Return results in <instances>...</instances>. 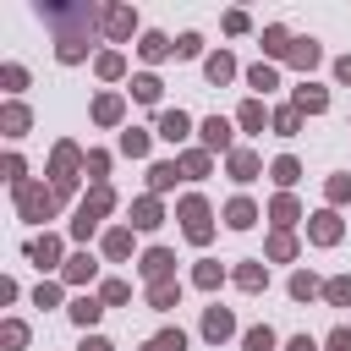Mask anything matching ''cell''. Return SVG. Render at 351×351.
<instances>
[{
    "label": "cell",
    "instance_id": "6da1fadb",
    "mask_svg": "<svg viewBox=\"0 0 351 351\" xmlns=\"http://www.w3.org/2000/svg\"><path fill=\"white\" fill-rule=\"evenodd\" d=\"M181 219H186V236L192 241H208V203L203 197H186L181 203Z\"/></svg>",
    "mask_w": 351,
    "mask_h": 351
},
{
    "label": "cell",
    "instance_id": "7a4b0ae2",
    "mask_svg": "<svg viewBox=\"0 0 351 351\" xmlns=\"http://www.w3.org/2000/svg\"><path fill=\"white\" fill-rule=\"evenodd\" d=\"M16 197H22V214H33V219H38V214L49 219V208H55V197H49V192H38V186H22Z\"/></svg>",
    "mask_w": 351,
    "mask_h": 351
},
{
    "label": "cell",
    "instance_id": "3957f363",
    "mask_svg": "<svg viewBox=\"0 0 351 351\" xmlns=\"http://www.w3.org/2000/svg\"><path fill=\"white\" fill-rule=\"evenodd\" d=\"M170 263H176V258H170V252H165V247H154V252H148V258H143V274H148V280H154V285H165V274H170Z\"/></svg>",
    "mask_w": 351,
    "mask_h": 351
},
{
    "label": "cell",
    "instance_id": "277c9868",
    "mask_svg": "<svg viewBox=\"0 0 351 351\" xmlns=\"http://www.w3.org/2000/svg\"><path fill=\"white\" fill-rule=\"evenodd\" d=\"M230 329H236V318H230L225 307H208V318H203V335H208V340H225Z\"/></svg>",
    "mask_w": 351,
    "mask_h": 351
},
{
    "label": "cell",
    "instance_id": "5b68a950",
    "mask_svg": "<svg viewBox=\"0 0 351 351\" xmlns=\"http://www.w3.org/2000/svg\"><path fill=\"white\" fill-rule=\"evenodd\" d=\"M159 137L181 143V137H186V115H181V110H165V115H159Z\"/></svg>",
    "mask_w": 351,
    "mask_h": 351
},
{
    "label": "cell",
    "instance_id": "8992f818",
    "mask_svg": "<svg viewBox=\"0 0 351 351\" xmlns=\"http://www.w3.org/2000/svg\"><path fill=\"white\" fill-rule=\"evenodd\" d=\"M203 143H208V148H230V121H219V115L203 121Z\"/></svg>",
    "mask_w": 351,
    "mask_h": 351
},
{
    "label": "cell",
    "instance_id": "52a82bcc",
    "mask_svg": "<svg viewBox=\"0 0 351 351\" xmlns=\"http://www.w3.org/2000/svg\"><path fill=\"white\" fill-rule=\"evenodd\" d=\"M104 27H110L115 38H126V33H132V11H126V5H110V11H104Z\"/></svg>",
    "mask_w": 351,
    "mask_h": 351
},
{
    "label": "cell",
    "instance_id": "ba28073f",
    "mask_svg": "<svg viewBox=\"0 0 351 351\" xmlns=\"http://www.w3.org/2000/svg\"><path fill=\"white\" fill-rule=\"evenodd\" d=\"M230 176H236V181H252V176H258V159H252L247 148H236V154H230Z\"/></svg>",
    "mask_w": 351,
    "mask_h": 351
},
{
    "label": "cell",
    "instance_id": "9c48e42d",
    "mask_svg": "<svg viewBox=\"0 0 351 351\" xmlns=\"http://www.w3.org/2000/svg\"><path fill=\"white\" fill-rule=\"evenodd\" d=\"M132 225H137V230H154V225H159V203H154V197H143V203L132 208Z\"/></svg>",
    "mask_w": 351,
    "mask_h": 351
},
{
    "label": "cell",
    "instance_id": "30bf717a",
    "mask_svg": "<svg viewBox=\"0 0 351 351\" xmlns=\"http://www.w3.org/2000/svg\"><path fill=\"white\" fill-rule=\"evenodd\" d=\"M225 219H230V225H236V230H247V225H252V219H258V214H252V203H247V197H236V203H230V208H225Z\"/></svg>",
    "mask_w": 351,
    "mask_h": 351
},
{
    "label": "cell",
    "instance_id": "8fae6325",
    "mask_svg": "<svg viewBox=\"0 0 351 351\" xmlns=\"http://www.w3.org/2000/svg\"><path fill=\"white\" fill-rule=\"evenodd\" d=\"M335 236H340V219L335 214H318L313 219V241H335Z\"/></svg>",
    "mask_w": 351,
    "mask_h": 351
},
{
    "label": "cell",
    "instance_id": "7c38bea8",
    "mask_svg": "<svg viewBox=\"0 0 351 351\" xmlns=\"http://www.w3.org/2000/svg\"><path fill=\"white\" fill-rule=\"evenodd\" d=\"M148 351H186V335H181V329H170V335H154V340H148Z\"/></svg>",
    "mask_w": 351,
    "mask_h": 351
},
{
    "label": "cell",
    "instance_id": "4fadbf2b",
    "mask_svg": "<svg viewBox=\"0 0 351 351\" xmlns=\"http://www.w3.org/2000/svg\"><path fill=\"white\" fill-rule=\"evenodd\" d=\"M324 88H296V110H324Z\"/></svg>",
    "mask_w": 351,
    "mask_h": 351
},
{
    "label": "cell",
    "instance_id": "5bb4252c",
    "mask_svg": "<svg viewBox=\"0 0 351 351\" xmlns=\"http://www.w3.org/2000/svg\"><path fill=\"white\" fill-rule=\"evenodd\" d=\"M263 44H269V55H291V38H285V27H269V33H263Z\"/></svg>",
    "mask_w": 351,
    "mask_h": 351
},
{
    "label": "cell",
    "instance_id": "9a60e30c",
    "mask_svg": "<svg viewBox=\"0 0 351 351\" xmlns=\"http://www.w3.org/2000/svg\"><path fill=\"white\" fill-rule=\"evenodd\" d=\"M291 60H296V66H313V60H318V44H313V38L291 44Z\"/></svg>",
    "mask_w": 351,
    "mask_h": 351
},
{
    "label": "cell",
    "instance_id": "2e32d148",
    "mask_svg": "<svg viewBox=\"0 0 351 351\" xmlns=\"http://www.w3.org/2000/svg\"><path fill=\"white\" fill-rule=\"evenodd\" d=\"M88 274H93V258H88V252H77V258L66 263V280H88Z\"/></svg>",
    "mask_w": 351,
    "mask_h": 351
},
{
    "label": "cell",
    "instance_id": "e0dca14e",
    "mask_svg": "<svg viewBox=\"0 0 351 351\" xmlns=\"http://www.w3.org/2000/svg\"><path fill=\"white\" fill-rule=\"evenodd\" d=\"M71 318H77V324H93V318H99V302H93V296L71 302Z\"/></svg>",
    "mask_w": 351,
    "mask_h": 351
},
{
    "label": "cell",
    "instance_id": "ac0fdd59",
    "mask_svg": "<svg viewBox=\"0 0 351 351\" xmlns=\"http://www.w3.org/2000/svg\"><path fill=\"white\" fill-rule=\"evenodd\" d=\"M132 93H137L143 104H154V99H159V82H154V77H137V82H132Z\"/></svg>",
    "mask_w": 351,
    "mask_h": 351
},
{
    "label": "cell",
    "instance_id": "d6986e66",
    "mask_svg": "<svg viewBox=\"0 0 351 351\" xmlns=\"http://www.w3.org/2000/svg\"><path fill=\"white\" fill-rule=\"evenodd\" d=\"M93 115H99V121H115V115H121V99H115V93H104V99L93 104Z\"/></svg>",
    "mask_w": 351,
    "mask_h": 351
},
{
    "label": "cell",
    "instance_id": "ffe728a7",
    "mask_svg": "<svg viewBox=\"0 0 351 351\" xmlns=\"http://www.w3.org/2000/svg\"><path fill=\"white\" fill-rule=\"evenodd\" d=\"M55 252H60L55 236H38V241H33V258H38V263H55Z\"/></svg>",
    "mask_w": 351,
    "mask_h": 351
},
{
    "label": "cell",
    "instance_id": "44dd1931",
    "mask_svg": "<svg viewBox=\"0 0 351 351\" xmlns=\"http://www.w3.org/2000/svg\"><path fill=\"white\" fill-rule=\"evenodd\" d=\"M313 291H318V280H313V274H296V280H291V296H296V302H307Z\"/></svg>",
    "mask_w": 351,
    "mask_h": 351
},
{
    "label": "cell",
    "instance_id": "7402d4cb",
    "mask_svg": "<svg viewBox=\"0 0 351 351\" xmlns=\"http://www.w3.org/2000/svg\"><path fill=\"white\" fill-rule=\"evenodd\" d=\"M247 351H274V335L269 329H247Z\"/></svg>",
    "mask_w": 351,
    "mask_h": 351
},
{
    "label": "cell",
    "instance_id": "603a6c76",
    "mask_svg": "<svg viewBox=\"0 0 351 351\" xmlns=\"http://www.w3.org/2000/svg\"><path fill=\"white\" fill-rule=\"evenodd\" d=\"M230 71H236V66H230V55H214V60H208V77H214V82H225Z\"/></svg>",
    "mask_w": 351,
    "mask_h": 351
},
{
    "label": "cell",
    "instance_id": "cb8c5ba5",
    "mask_svg": "<svg viewBox=\"0 0 351 351\" xmlns=\"http://www.w3.org/2000/svg\"><path fill=\"white\" fill-rule=\"evenodd\" d=\"M241 126H252V132L263 126V104H258V99H252V104H241Z\"/></svg>",
    "mask_w": 351,
    "mask_h": 351
},
{
    "label": "cell",
    "instance_id": "d4e9b609",
    "mask_svg": "<svg viewBox=\"0 0 351 351\" xmlns=\"http://www.w3.org/2000/svg\"><path fill=\"white\" fill-rule=\"evenodd\" d=\"M274 181L291 186V181H296V159H274Z\"/></svg>",
    "mask_w": 351,
    "mask_h": 351
},
{
    "label": "cell",
    "instance_id": "484cf974",
    "mask_svg": "<svg viewBox=\"0 0 351 351\" xmlns=\"http://www.w3.org/2000/svg\"><path fill=\"white\" fill-rule=\"evenodd\" d=\"M148 176H154V192H165V186H170V181H176V165H154V170H148Z\"/></svg>",
    "mask_w": 351,
    "mask_h": 351
},
{
    "label": "cell",
    "instance_id": "4316f807",
    "mask_svg": "<svg viewBox=\"0 0 351 351\" xmlns=\"http://www.w3.org/2000/svg\"><path fill=\"white\" fill-rule=\"evenodd\" d=\"M236 280H241L247 291H258V285H263V269H258V263H247V269H236Z\"/></svg>",
    "mask_w": 351,
    "mask_h": 351
},
{
    "label": "cell",
    "instance_id": "83f0119b",
    "mask_svg": "<svg viewBox=\"0 0 351 351\" xmlns=\"http://www.w3.org/2000/svg\"><path fill=\"white\" fill-rule=\"evenodd\" d=\"M165 49H170V44H165V38H159V33H148V38H143V55H148V60H159V55H165Z\"/></svg>",
    "mask_w": 351,
    "mask_h": 351
},
{
    "label": "cell",
    "instance_id": "f1b7e54d",
    "mask_svg": "<svg viewBox=\"0 0 351 351\" xmlns=\"http://www.w3.org/2000/svg\"><path fill=\"white\" fill-rule=\"evenodd\" d=\"M247 82H252V88H274V71H269V66H252Z\"/></svg>",
    "mask_w": 351,
    "mask_h": 351
},
{
    "label": "cell",
    "instance_id": "f546056e",
    "mask_svg": "<svg viewBox=\"0 0 351 351\" xmlns=\"http://www.w3.org/2000/svg\"><path fill=\"white\" fill-rule=\"evenodd\" d=\"M274 219L291 225V219H296V203H291V197H274Z\"/></svg>",
    "mask_w": 351,
    "mask_h": 351
},
{
    "label": "cell",
    "instance_id": "4dcf8cb0",
    "mask_svg": "<svg viewBox=\"0 0 351 351\" xmlns=\"http://www.w3.org/2000/svg\"><path fill=\"white\" fill-rule=\"evenodd\" d=\"M148 302H154V307H170V302H176V285H154Z\"/></svg>",
    "mask_w": 351,
    "mask_h": 351
},
{
    "label": "cell",
    "instance_id": "1f68e13d",
    "mask_svg": "<svg viewBox=\"0 0 351 351\" xmlns=\"http://www.w3.org/2000/svg\"><path fill=\"white\" fill-rule=\"evenodd\" d=\"M296 121H302V110H280V115H274V126H280V132H296Z\"/></svg>",
    "mask_w": 351,
    "mask_h": 351
},
{
    "label": "cell",
    "instance_id": "d6a6232c",
    "mask_svg": "<svg viewBox=\"0 0 351 351\" xmlns=\"http://www.w3.org/2000/svg\"><path fill=\"white\" fill-rule=\"evenodd\" d=\"M121 148H126V154H143V148H148V137H143V132H126V137H121Z\"/></svg>",
    "mask_w": 351,
    "mask_h": 351
},
{
    "label": "cell",
    "instance_id": "836d02e7",
    "mask_svg": "<svg viewBox=\"0 0 351 351\" xmlns=\"http://www.w3.org/2000/svg\"><path fill=\"white\" fill-rule=\"evenodd\" d=\"M104 247H110V252H115V258H121V252H126V247H132V236H126V230H110V241H104Z\"/></svg>",
    "mask_w": 351,
    "mask_h": 351
},
{
    "label": "cell",
    "instance_id": "e575fe53",
    "mask_svg": "<svg viewBox=\"0 0 351 351\" xmlns=\"http://www.w3.org/2000/svg\"><path fill=\"white\" fill-rule=\"evenodd\" d=\"M269 252H274V258H291V252H296V241H291V236H274V241H269Z\"/></svg>",
    "mask_w": 351,
    "mask_h": 351
},
{
    "label": "cell",
    "instance_id": "d590c367",
    "mask_svg": "<svg viewBox=\"0 0 351 351\" xmlns=\"http://www.w3.org/2000/svg\"><path fill=\"white\" fill-rule=\"evenodd\" d=\"M197 285H203V291L219 285V263H203V269H197Z\"/></svg>",
    "mask_w": 351,
    "mask_h": 351
},
{
    "label": "cell",
    "instance_id": "8d00e7d4",
    "mask_svg": "<svg viewBox=\"0 0 351 351\" xmlns=\"http://www.w3.org/2000/svg\"><path fill=\"white\" fill-rule=\"evenodd\" d=\"M329 302H351V280H329Z\"/></svg>",
    "mask_w": 351,
    "mask_h": 351
},
{
    "label": "cell",
    "instance_id": "74e56055",
    "mask_svg": "<svg viewBox=\"0 0 351 351\" xmlns=\"http://www.w3.org/2000/svg\"><path fill=\"white\" fill-rule=\"evenodd\" d=\"M99 71L104 77H121V55H99Z\"/></svg>",
    "mask_w": 351,
    "mask_h": 351
},
{
    "label": "cell",
    "instance_id": "f35d334b",
    "mask_svg": "<svg viewBox=\"0 0 351 351\" xmlns=\"http://www.w3.org/2000/svg\"><path fill=\"white\" fill-rule=\"evenodd\" d=\"M5 126H11V132H22V126H27V110H16V104H11V110H5Z\"/></svg>",
    "mask_w": 351,
    "mask_h": 351
},
{
    "label": "cell",
    "instance_id": "ab89813d",
    "mask_svg": "<svg viewBox=\"0 0 351 351\" xmlns=\"http://www.w3.org/2000/svg\"><path fill=\"white\" fill-rule=\"evenodd\" d=\"M208 170V154H186V176H203Z\"/></svg>",
    "mask_w": 351,
    "mask_h": 351
},
{
    "label": "cell",
    "instance_id": "60d3db41",
    "mask_svg": "<svg viewBox=\"0 0 351 351\" xmlns=\"http://www.w3.org/2000/svg\"><path fill=\"white\" fill-rule=\"evenodd\" d=\"M329 197H335V203H340V197H351V181H346V176H335V181H329Z\"/></svg>",
    "mask_w": 351,
    "mask_h": 351
},
{
    "label": "cell",
    "instance_id": "b9f144b4",
    "mask_svg": "<svg viewBox=\"0 0 351 351\" xmlns=\"http://www.w3.org/2000/svg\"><path fill=\"white\" fill-rule=\"evenodd\" d=\"M329 351H351V329H335L329 335Z\"/></svg>",
    "mask_w": 351,
    "mask_h": 351
},
{
    "label": "cell",
    "instance_id": "7bdbcfd3",
    "mask_svg": "<svg viewBox=\"0 0 351 351\" xmlns=\"http://www.w3.org/2000/svg\"><path fill=\"white\" fill-rule=\"evenodd\" d=\"M335 77H340V82H351V55H346V60L335 66Z\"/></svg>",
    "mask_w": 351,
    "mask_h": 351
},
{
    "label": "cell",
    "instance_id": "ee69618b",
    "mask_svg": "<svg viewBox=\"0 0 351 351\" xmlns=\"http://www.w3.org/2000/svg\"><path fill=\"white\" fill-rule=\"evenodd\" d=\"M291 351H318V346H313L307 335H296V340H291Z\"/></svg>",
    "mask_w": 351,
    "mask_h": 351
},
{
    "label": "cell",
    "instance_id": "f6af8a7d",
    "mask_svg": "<svg viewBox=\"0 0 351 351\" xmlns=\"http://www.w3.org/2000/svg\"><path fill=\"white\" fill-rule=\"evenodd\" d=\"M82 351H110V346H104V340H88V346H82Z\"/></svg>",
    "mask_w": 351,
    "mask_h": 351
}]
</instances>
